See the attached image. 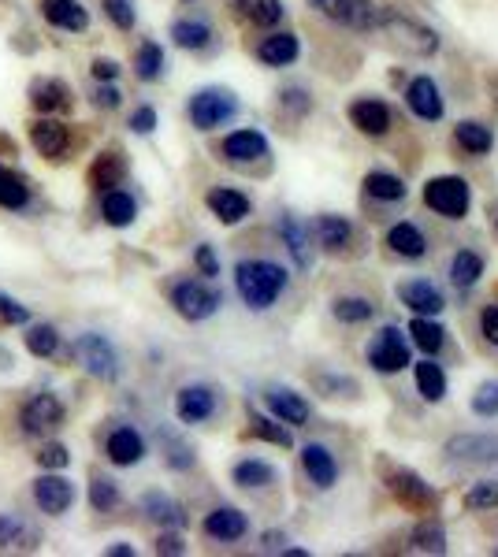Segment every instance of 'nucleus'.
Returning a JSON list of instances; mask_svg holds the SVG:
<instances>
[{"label": "nucleus", "mask_w": 498, "mask_h": 557, "mask_svg": "<svg viewBox=\"0 0 498 557\" xmlns=\"http://www.w3.org/2000/svg\"><path fill=\"white\" fill-rule=\"evenodd\" d=\"M290 275L272 264V260H242L235 268V286H238V298L246 301L249 309H268L276 305V298L287 290Z\"/></svg>", "instance_id": "f257e3e1"}, {"label": "nucleus", "mask_w": 498, "mask_h": 557, "mask_svg": "<svg viewBox=\"0 0 498 557\" xmlns=\"http://www.w3.org/2000/svg\"><path fill=\"white\" fill-rule=\"evenodd\" d=\"M235 116H238V97L231 90L209 86V90H201L190 97V123H194L197 130H216Z\"/></svg>", "instance_id": "f03ea898"}, {"label": "nucleus", "mask_w": 498, "mask_h": 557, "mask_svg": "<svg viewBox=\"0 0 498 557\" xmlns=\"http://www.w3.org/2000/svg\"><path fill=\"white\" fill-rule=\"evenodd\" d=\"M380 30H387L398 45L413 56H432L439 49V34L428 30V26H420L417 19H406V15L391 12V8H383L380 12Z\"/></svg>", "instance_id": "7ed1b4c3"}, {"label": "nucleus", "mask_w": 498, "mask_h": 557, "mask_svg": "<svg viewBox=\"0 0 498 557\" xmlns=\"http://www.w3.org/2000/svg\"><path fill=\"white\" fill-rule=\"evenodd\" d=\"M424 201H428V208H435L439 216H446V220H461L465 212H469V182L458 179V175H443V179H432L428 186H424Z\"/></svg>", "instance_id": "20e7f679"}, {"label": "nucleus", "mask_w": 498, "mask_h": 557, "mask_svg": "<svg viewBox=\"0 0 498 557\" xmlns=\"http://www.w3.org/2000/svg\"><path fill=\"white\" fill-rule=\"evenodd\" d=\"M75 361H79L90 376L105 379V383H112V379L119 376V353L105 335H82L79 342H75Z\"/></svg>", "instance_id": "39448f33"}, {"label": "nucleus", "mask_w": 498, "mask_h": 557, "mask_svg": "<svg viewBox=\"0 0 498 557\" xmlns=\"http://www.w3.org/2000/svg\"><path fill=\"white\" fill-rule=\"evenodd\" d=\"M171 305H175V312L183 320H194L197 324V320H209L212 312L220 309V294L209 283H201V279H186V283L171 290Z\"/></svg>", "instance_id": "423d86ee"}, {"label": "nucleus", "mask_w": 498, "mask_h": 557, "mask_svg": "<svg viewBox=\"0 0 498 557\" xmlns=\"http://www.w3.org/2000/svg\"><path fill=\"white\" fill-rule=\"evenodd\" d=\"M368 361H372V368L383 372V376L402 372L409 364V346H406V338H402V331H398V327H383L380 335H376V342L368 346Z\"/></svg>", "instance_id": "0eeeda50"}, {"label": "nucleus", "mask_w": 498, "mask_h": 557, "mask_svg": "<svg viewBox=\"0 0 498 557\" xmlns=\"http://www.w3.org/2000/svg\"><path fill=\"white\" fill-rule=\"evenodd\" d=\"M19 424H23L27 435L41 439V435H49V431H56L60 424H64V405H60L56 394H38V398H30V402L23 405Z\"/></svg>", "instance_id": "6e6552de"}, {"label": "nucleus", "mask_w": 498, "mask_h": 557, "mask_svg": "<svg viewBox=\"0 0 498 557\" xmlns=\"http://www.w3.org/2000/svg\"><path fill=\"white\" fill-rule=\"evenodd\" d=\"M320 12L342 26H354V30H376L383 8H376L372 0H320Z\"/></svg>", "instance_id": "1a4fd4ad"}, {"label": "nucleus", "mask_w": 498, "mask_h": 557, "mask_svg": "<svg viewBox=\"0 0 498 557\" xmlns=\"http://www.w3.org/2000/svg\"><path fill=\"white\" fill-rule=\"evenodd\" d=\"M387 491H391L398 502H406L409 509H432L435 506V491L420 480L417 472H409V468H394V472H387Z\"/></svg>", "instance_id": "9d476101"}, {"label": "nucleus", "mask_w": 498, "mask_h": 557, "mask_svg": "<svg viewBox=\"0 0 498 557\" xmlns=\"http://www.w3.org/2000/svg\"><path fill=\"white\" fill-rule=\"evenodd\" d=\"M34 502L41 506V513L60 517V513H67L71 502H75V487H71V480H64L60 472H49V476L34 480Z\"/></svg>", "instance_id": "9b49d317"}, {"label": "nucleus", "mask_w": 498, "mask_h": 557, "mask_svg": "<svg viewBox=\"0 0 498 557\" xmlns=\"http://www.w3.org/2000/svg\"><path fill=\"white\" fill-rule=\"evenodd\" d=\"M30 142L45 160H67L71 153V130L64 123H53V119H38L30 123Z\"/></svg>", "instance_id": "f8f14e48"}, {"label": "nucleus", "mask_w": 498, "mask_h": 557, "mask_svg": "<svg viewBox=\"0 0 498 557\" xmlns=\"http://www.w3.org/2000/svg\"><path fill=\"white\" fill-rule=\"evenodd\" d=\"M175 413H179L183 424H205L216 413V394H212V387H201V383L183 387L179 398H175Z\"/></svg>", "instance_id": "ddd939ff"}, {"label": "nucleus", "mask_w": 498, "mask_h": 557, "mask_svg": "<svg viewBox=\"0 0 498 557\" xmlns=\"http://www.w3.org/2000/svg\"><path fill=\"white\" fill-rule=\"evenodd\" d=\"M398 298L406 309H413L417 316H439L443 312V294H439V286H432L428 279H409V283L398 286Z\"/></svg>", "instance_id": "4468645a"}, {"label": "nucleus", "mask_w": 498, "mask_h": 557, "mask_svg": "<svg viewBox=\"0 0 498 557\" xmlns=\"http://www.w3.org/2000/svg\"><path fill=\"white\" fill-rule=\"evenodd\" d=\"M446 454L458 461H472V465H491L498 461V439L495 435H458L446 442Z\"/></svg>", "instance_id": "2eb2a0df"}, {"label": "nucleus", "mask_w": 498, "mask_h": 557, "mask_svg": "<svg viewBox=\"0 0 498 557\" xmlns=\"http://www.w3.org/2000/svg\"><path fill=\"white\" fill-rule=\"evenodd\" d=\"M350 123H354L361 134H368V138H383V134L391 130V108L383 101L361 97V101L350 104Z\"/></svg>", "instance_id": "dca6fc26"}, {"label": "nucleus", "mask_w": 498, "mask_h": 557, "mask_svg": "<svg viewBox=\"0 0 498 557\" xmlns=\"http://www.w3.org/2000/svg\"><path fill=\"white\" fill-rule=\"evenodd\" d=\"M41 15H45L49 26L71 30V34H79V30L90 26V12L82 8L79 0H41Z\"/></svg>", "instance_id": "f3484780"}, {"label": "nucleus", "mask_w": 498, "mask_h": 557, "mask_svg": "<svg viewBox=\"0 0 498 557\" xmlns=\"http://www.w3.org/2000/svg\"><path fill=\"white\" fill-rule=\"evenodd\" d=\"M223 156H227L231 164L261 160V156H268V138H264L261 130H235V134L223 138Z\"/></svg>", "instance_id": "a211bd4d"}, {"label": "nucleus", "mask_w": 498, "mask_h": 557, "mask_svg": "<svg viewBox=\"0 0 498 557\" xmlns=\"http://www.w3.org/2000/svg\"><path fill=\"white\" fill-rule=\"evenodd\" d=\"M406 104L413 108V116L428 119H443V97H439V86H435L432 78H413L406 90Z\"/></svg>", "instance_id": "6ab92c4d"}, {"label": "nucleus", "mask_w": 498, "mask_h": 557, "mask_svg": "<svg viewBox=\"0 0 498 557\" xmlns=\"http://www.w3.org/2000/svg\"><path fill=\"white\" fill-rule=\"evenodd\" d=\"M105 454H108V461L112 465H119V468H131V465H138L145 457V442H142V435L134 428H116L112 435H108V442H105Z\"/></svg>", "instance_id": "aec40b11"}, {"label": "nucleus", "mask_w": 498, "mask_h": 557, "mask_svg": "<svg viewBox=\"0 0 498 557\" xmlns=\"http://www.w3.org/2000/svg\"><path fill=\"white\" fill-rule=\"evenodd\" d=\"M302 465L309 472V480L320 487V491H328L331 483L339 480V465H335V457H331L328 446H320V442H309L302 450Z\"/></svg>", "instance_id": "412c9836"}, {"label": "nucleus", "mask_w": 498, "mask_h": 557, "mask_svg": "<svg viewBox=\"0 0 498 557\" xmlns=\"http://www.w3.org/2000/svg\"><path fill=\"white\" fill-rule=\"evenodd\" d=\"M246 532H249V520L231 506H223V509H216V513L205 517V535H209V539H220V543H238Z\"/></svg>", "instance_id": "4be33fe9"}, {"label": "nucleus", "mask_w": 498, "mask_h": 557, "mask_svg": "<svg viewBox=\"0 0 498 557\" xmlns=\"http://www.w3.org/2000/svg\"><path fill=\"white\" fill-rule=\"evenodd\" d=\"M142 509H145V517L157 520V524H164V528H183V524H186L183 506H179L175 498H168V494H160V491L145 494Z\"/></svg>", "instance_id": "5701e85b"}, {"label": "nucleus", "mask_w": 498, "mask_h": 557, "mask_svg": "<svg viewBox=\"0 0 498 557\" xmlns=\"http://www.w3.org/2000/svg\"><path fill=\"white\" fill-rule=\"evenodd\" d=\"M387 246H391L398 257L417 260L428 253V238H424L420 227H413V223H394L391 234H387Z\"/></svg>", "instance_id": "b1692460"}, {"label": "nucleus", "mask_w": 498, "mask_h": 557, "mask_svg": "<svg viewBox=\"0 0 498 557\" xmlns=\"http://www.w3.org/2000/svg\"><path fill=\"white\" fill-rule=\"evenodd\" d=\"M30 104L38 108V112H60L71 104V90H67L60 78H41L30 86Z\"/></svg>", "instance_id": "393cba45"}, {"label": "nucleus", "mask_w": 498, "mask_h": 557, "mask_svg": "<svg viewBox=\"0 0 498 557\" xmlns=\"http://www.w3.org/2000/svg\"><path fill=\"white\" fill-rule=\"evenodd\" d=\"M209 208L216 212V220L220 223H238L249 216V197L238 194V190H227V186H220V190H212L209 194Z\"/></svg>", "instance_id": "a878e982"}, {"label": "nucleus", "mask_w": 498, "mask_h": 557, "mask_svg": "<svg viewBox=\"0 0 498 557\" xmlns=\"http://www.w3.org/2000/svg\"><path fill=\"white\" fill-rule=\"evenodd\" d=\"M257 56H261V64L268 67H287L298 60V38L294 34H272V38H264L257 45Z\"/></svg>", "instance_id": "bb28decb"}, {"label": "nucleus", "mask_w": 498, "mask_h": 557, "mask_svg": "<svg viewBox=\"0 0 498 557\" xmlns=\"http://www.w3.org/2000/svg\"><path fill=\"white\" fill-rule=\"evenodd\" d=\"M279 234H283V242H287L290 257H294V264L298 268H309V227H305L298 216H283L279 220Z\"/></svg>", "instance_id": "cd10ccee"}, {"label": "nucleus", "mask_w": 498, "mask_h": 557, "mask_svg": "<svg viewBox=\"0 0 498 557\" xmlns=\"http://www.w3.org/2000/svg\"><path fill=\"white\" fill-rule=\"evenodd\" d=\"M101 216H105L108 227H131L134 216H138V205L123 190H105V197H101Z\"/></svg>", "instance_id": "c85d7f7f"}, {"label": "nucleus", "mask_w": 498, "mask_h": 557, "mask_svg": "<svg viewBox=\"0 0 498 557\" xmlns=\"http://www.w3.org/2000/svg\"><path fill=\"white\" fill-rule=\"evenodd\" d=\"M268 409L283 420V424H305L309 420V405H305L302 394H294V390H272L268 394Z\"/></svg>", "instance_id": "c756f323"}, {"label": "nucleus", "mask_w": 498, "mask_h": 557, "mask_svg": "<svg viewBox=\"0 0 498 557\" xmlns=\"http://www.w3.org/2000/svg\"><path fill=\"white\" fill-rule=\"evenodd\" d=\"M454 142H458L469 156H484V153H491L495 134H491V127L476 123V119H469V123H458V130H454Z\"/></svg>", "instance_id": "7c9ffc66"}, {"label": "nucleus", "mask_w": 498, "mask_h": 557, "mask_svg": "<svg viewBox=\"0 0 498 557\" xmlns=\"http://www.w3.org/2000/svg\"><path fill=\"white\" fill-rule=\"evenodd\" d=\"M123 171H127L123 156H119V153H101L97 160H93V168H90L93 190H116L119 179H123Z\"/></svg>", "instance_id": "2f4dec72"}, {"label": "nucleus", "mask_w": 498, "mask_h": 557, "mask_svg": "<svg viewBox=\"0 0 498 557\" xmlns=\"http://www.w3.org/2000/svg\"><path fill=\"white\" fill-rule=\"evenodd\" d=\"M171 41H175L179 49L197 52L212 41V30L205 23H197V19H175V23H171Z\"/></svg>", "instance_id": "473e14b6"}, {"label": "nucleus", "mask_w": 498, "mask_h": 557, "mask_svg": "<svg viewBox=\"0 0 498 557\" xmlns=\"http://www.w3.org/2000/svg\"><path fill=\"white\" fill-rule=\"evenodd\" d=\"M480 275H484V257H480V253H472V249L454 253V260H450V283L465 290V286H472Z\"/></svg>", "instance_id": "72a5a7b5"}, {"label": "nucleus", "mask_w": 498, "mask_h": 557, "mask_svg": "<svg viewBox=\"0 0 498 557\" xmlns=\"http://www.w3.org/2000/svg\"><path fill=\"white\" fill-rule=\"evenodd\" d=\"M34 539H38V532L27 528L23 520L0 517V550H34L38 546Z\"/></svg>", "instance_id": "f704fd0d"}, {"label": "nucleus", "mask_w": 498, "mask_h": 557, "mask_svg": "<svg viewBox=\"0 0 498 557\" xmlns=\"http://www.w3.org/2000/svg\"><path fill=\"white\" fill-rule=\"evenodd\" d=\"M134 75L142 78V82H157L164 75V49H160L157 41H145L138 45V56H134Z\"/></svg>", "instance_id": "c9c22d12"}, {"label": "nucleus", "mask_w": 498, "mask_h": 557, "mask_svg": "<svg viewBox=\"0 0 498 557\" xmlns=\"http://www.w3.org/2000/svg\"><path fill=\"white\" fill-rule=\"evenodd\" d=\"M235 8L257 26H276L283 19V0H235Z\"/></svg>", "instance_id": "e433bc0d"}, {"label": "nucleus", "mask_w": 498, "mask_h": 557, "mask_svg": "<svg viewBox=\"0 0 498 557\" xmlns=\"http://www.w3.org/2000/svg\"><path fill=\"white\" fill-rule=\"evenodd\" d=\"M413 550L417 554H446V532L439 520H420L413 528Z\"/></svg>", "instance_id": "4c0bfd02"}, {"label": "nucleus", "mask_w": 498, "mask_h": 557, "mask_svg": "<svg viewBox=\"0 0 498 557\" xmlns=\"http://www.w3.org/2000/svg\"><path fill=\"white\" fill-rule=\"evenodd\" d=\"M409 335H413V342H417L420 350H424V353H428V357H432V353L443 350L446 331H443V327H439V324H435L432 316H417V320L409 324Z\"/></svg>", "instance_id": "58836bf2"}, {"label": "nucleus", "mask_w": 498, "mask_h": 557, "mask_svg": "<svg viewBox=\"0 0 498 557\" xmlns=\"http://www.w3.org/2000/svg\"><path fill=\"white\" fill-rule=\"evenodd\" d=\"M417 387H420V394H424V402H443V394H446L443 368H439L435 361H420L417 364Z\"/></svg>", "instance_id": "ea45409f"}, {"label": "nucleus", "mask_w": 498, "mask_h": 557, "mask_svg": "<svg viewBox=\"0 0 498 557\" xmlns=\"http://www.w3.org/2000/svg\"><path fill=\"white\" fill-rule=\"evenodd\" d=\"M231 476H235L238 487H268V483L276 480V468L268 465V461H253L249 457V461H238Z\"/></svg>", "instance_id": "a19ab883"}, {"label": "nucleus", "mask_w": 498, "mask_h": 557, "mask_svg": "<svg viewBox=\"0 0 498 557\" xmlns=\"http://www.w3.org/2000/svg\"><path fill=\"white\" fill-rule=\"evenodd\" d=\"M365 190L368 197H380V201H402L406 197V182L398 175H387V171H372L365 175Z\"/></svg>", "instance_id": "79ce46f5"}, {"label": "nucleus", "mask_w": 498, "mask_h": 557, "mask_svg": "<svg viewBox=\"0 0 498 557\" xmlns=\"http://www.w3.org/2000/svg\"><path fill=\"white\" fill-rule=\"evenodd\" d=\"M30 197V186L23 175H15L12 168H0V205L4 208H23Z\"/></svg>", "instance_id": "37998d69"}, {"label": "nucleus", "mask_w": 498, "mask_h": 557, "mask_svg": "<svg viewBox=\"0 0 498 557\" xmlns=\"http://www.w3.org/2000/svg\"><path fill=\"white\" fill-rule=\"evenodd\" d=\"M23 342H27V350L34 353V357H53V353L60 350V335H56L53 324H30Z\"/></svg>", "instance_id": "c03bdc74"}, {"label": "nucleus", "mask_w": 498, "mask_h": 557, "mask_svg": "<svg viewBox=\"0 0 498 557\" xmlns=\"http://www.w3.org/2000/svg\"><path fill=\"white\" fill-rule=\"evenodd\" d=\"M249 435H257V439H264V442H272V446H294V439H290V431L287 428H279L276 420H268V416H261V413H253L249 416Z\"/></svg>", "instance_id": "a18cd8bd"}, {"label": "nucleus", "mask_w": 498, "mask_h": 557, "mask_svg": "<svg viewBox=\"0 0 498 557\" xmlns=\"http://www.w3.org/2000/svg\"><path fill=\"white\" fill-rule=\"evenodd\" d=\"M320 246L324 249H342L350 242V223L342 220V216H320Z\"/></svg>", "instance_id": "49530a36"}, {"label": "nucleus", "mask_w": 498, "mask_h": 557, "mask_svg": "<svg viewBox=\"0 0 498 557\" xmlns=\"http://www.w3.org/2000/svg\"><path fill=\"white\" fill-rule=\"evenodd\" d=\"M372 301L368 298H339L335 301V316H339L342 324H365L372 320Z\"/></svg>", "instance_id": "de8ad7c7"}, {"label": "nucleus", "mask_w": 498, "mask_h": 557, "mask_svg": "<svg viewBox=\"0 0 498 557\" xmlns=\"http://www.w3.org/2000/svg\"><path fill=\"white\" fill-rule=\"evenodd\" d=\"M465 509H469V513H487V509H498V480L476 483V487L465 494Z\"/></svg>", "instance_id": "09e8293b"}, {"label": "nucleus", "mask_w": 498, "mask_h": 557, "mask_svg": "<svg viewBox=\"0 0 498 557\" xmlns=\"http://www.w3.org/2000/svg\"><path fill=\"white\" fill-rule=\"evenodd\" d=\"M90 506L97 509V513H108V509L119 506V487L112 480H105V476H97V480L90 483Z\"/></svg>", "instance_id": "8fccbe9b"}, {"label": "nucleus", "mask_w": 498, "mask_h": 557, "mask_svg": "<svg viewBox=\"0 0 498 557\" xmlns=\"http://www.w3.org/2000/svg\"><path fill=\"white\" fill-rule=\"evenodd\" d=\"M472 413L498 416V383H484V387L472 394Z\"/></svg>", "instance_id": "3c124183"}, {"label": "nucleus", "mask_w": 498, "mask_h": 557, "mask_svg": "<svg viewBox=\"0 0 498 557\" xmlns=\"http://www.w3.org/2000/svg\"><path fill=\"white\" fill-rule=\"evenodd\" d=\"M105 12H108V19L119 26V30H131L134 26V4L131 0H105Z\"/></svg>", "instance_id": "603ef678"}, {"label": "nucleus", "mask_w": 498, "mask_h": 557, "mask_svg": "<svg viewBox=\"0 0 498 557\" xmlns=\"http://www.w3.org/2000/svg\"><path fill=\"white\" fill-rule=\"evenodd\" d=\"M27 320H30L27 305H19L15 298L0 294V324H27Z\"/></svg>", "instance_id": "864d4df0"}, {"label": "nucleus", "mask_w": 498, "mask_h": 557, "mask_svg": "<svg viewBox=\"0 0 498 557\" xmlns=\"http://www.w3.org/2000/svg\"><path fill=\"white\" fill-rule=\"evenodd\" d=\"M67 461H71V454H67L64 446H45V450H41L38 454V465L41 468H49V472H60V468H67Z\"/></svg>", "instance_id": "5fc2aeb1"}, {"label": "nucleus", "mask_w": 498, "mask_h": 557, "mask_svg": "<svg viewBox=\"0 0 498 557\" xmlns=\"http://www.w3.org/2000/svg\"><path fill=\"white\" fill-rule=\"evenodd\" d=\"M194 260H197V272L201 275H220V260H216V253H212V246H197V253H194Z\"/></svg>", "instance_id": "6e6d98bb"}, {"label": "nucleus", "mask_w": 498, "mask_h": 557, "mask_svg": "<svg viewBox=\"0 0 498 557\" xmlns=\"http://www.w3.org/2000/svg\"><path fill=\"white\" fill-rule=\"evenodd\" d=\"M153 127H157V112H153L149 104H142V108H138V112L131 116V130H134V134H149Z\"/></svg>", "instance_id": "4d7b16f0"}, {"label": "nucleus", "mask_w": 498, "mask_h": 557, "mask_svg": "<svg viewBox=\"0 0 498 557\" xmlns=\"http://www.w3.org/2000/svg\"><path fill=\"white\" fill-rule=\"evenodd\" d=\"M480 331H484V338L491 342V346H498V309H484V316H480Z\"/></svg>", "instance_id": "13d9d810"}, {"label": "nucleus", "mask_w": 498, "mask_h": 557, "mask_svg": "<svg viewBox=\"0 0 498 557\" xmlns=\"http://www.w3.org/2000/svg\"><path fill=\"white\" fill-rule=\"evenodd\" d=\"M186 546H183V535H160L157 539V554H183Z\"/></svg>", "instance_id": "bf43d9fd"}, {"label": "nucleus", "mask_w": 498, "mask_h": 557, "mask_svg": "<svg viewBox=\"0 0 498 557\" xmlns=\"http://www.w3.org/2000/svg\"><path fill=\"white\" fill-rule=\"evenodd\" d=\"M93 75L101 82H112V78H119V64L116 60H93Z\"/></svg>", "instance_id": "052dcab7"}, {"label": "nucleus", "mask_w": 498, "mask_h": 557, "mask_svg": "<svg viewBox=\"0 0 498 557\" xmlns=\"http://www.w3.org/2000/svg\"><path fill=\"white\" fill-rule=\"evenodd\" d=\"M119 101H123V93H119L116 86H101V90H97V104H101V108H119Z\"/></svg>", "instance_id": "680f3d73"}, {"label": "nucleus", "mask_w": 498, "mask_h": 557, "mask_svg": "<svg viewBox=\"0 0 498 557\" xmlns=\"http://www.w3.org/2000/svg\"><path fill=\"white\" fill-rule=\"evenodd\" d=\"M283 104H287V108H294V112H309V97H305L302 90H287V93H283Z\"/></svg>", "instance_id": "e2e57ef3"}, {"label": "nucleus", "mask_w": 498, "mask_h": 557, "mask_svg": "<svg viewBox=\"0 0 498 557\" xmlns=\"http://www.w3.org/2000/svg\"><path fill=\"white\" fill-rule=\"evenodd\" d=\"M108 554H112V557H131V554H134V546L116 543V546H108Z\"/></svg>", "instance_id": "0e129e2a"}, {"label": "nucleus", "mask_w": 498, "mask_h": 557, "mask_svg": "<svg viewBox=\"0 0 498 557\" xmlns=\"http://www.w3.org/2000/svg\"><path fill=\"white\" fill-rule=\"evenodd\" d=\"M313 4H316V8H320V0H313Z\"/></svg>", "instance_id": "69168bd1"}]
</instances>
